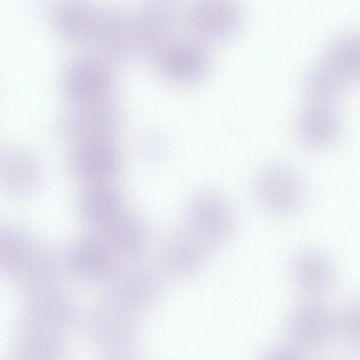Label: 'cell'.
Wrapping results in <instances>:
<instances>
[{
	"mask_svg": "<svg viewBox=\"0 0 360 360\" xmlns=\"http://www.w3.org/2000/svg\"><path fill=\"white\" fill-rule=\"evenodd\" d=\"M134 56L153 58L176 39L181 14L172 1H146L130 12Z\"/></svg>",
	"mask_w": 360,
	"mask_h": 360,
	"instance_id": "1",
	"label": "cell"
},
{
	"mask_svg": "<svg viewBox=\"0 0 360 360\" xmlns=\"http://www.w3.org/2000/svg\"><path fill=\"white\" fill-rule=\"evenodd\" d=\"M186 232L205 248L224 243L233 226V214L221 195L210 191L195 195L184 212Z\"/></svg>",
	"mask_w": 360,
	"mask_h": 360,
	"instance_id": "2",
	"label": "cell"
},
{
	"mask_svg": "<svg viewBox=\"0 0 360 360\" xmlns=\"http://www.w3.org/2000/svg\"><path fill=\"white\" fill-rule=\"evenodd\" d=\"M108 281L105 302L136 315L158 297L162 285L158 271L149 265H132L115 273Z\"/></svg>",
	"mask_w": 360,
	"mask_h": 360,
	"instance_id": "3",
	"label": "cell"
},
{
	"mask_svg": "<svg viewBox=\"0 0 360 360\" xmlns=\"http://www.w3.org/2000/svg\"><path fill=\"white\" fill-rule=\"evenodd\" d=\"M114 85L110 64L95 55L72 59L63 77L64 91L75 105L108 101Z\"/></svg>",
	"mask_w": 360,
	"mask_h": 360,
	"instance_id": "4",
	"label": "cell"
},
{
	"mask_svg": "<svg viewBox=\"0 0 360 360\" xmlns=\"http://www.w3.org/2000/svg\"><path fill=\"white\" fill-rule=\"evenodd\" d=\"M120 125L117 108L108 101L75 105L58 124L59 133L75 144L111 140Z\"/></svg>",
	"mask_w": 360,
	"mask_h": 360,
	"instance_id": "5",
	"label": "cell"
},
{
	"mask_svg": "<svg viewBox=\"0 0 360 360\" xmlns=\"http://www.w3.org/2000/svg\"><path fill=\"white\" fill-rule=\"evenodd\" d=\"M255 187L260 204L274 215L292 213L304 200L302 179L293 169L284 164L273 163L261 169Z\"/></svg>",
	"mask_w": 360,
	"mask_h": 360,
	"instance_id": "6",
	"label": "cell"
},
{
	"mask_svg": "<svg viewBox=\"0 0 360 360\" xmlns=\"http://www.w3.org/2000/svg\"><path fill=\"white\" fill-rule=\"evenodd\" d=\"M89 45L96 56L109 64L121 63L134 56L130 12L117 6H98Z\"/></svg>",
	"mask_w": 360,
	"mask_h": 360,
	"instance_id": "7",
	"label": "cell"
},
{
	"mask_svg": "<svg viewBox=\"0 0 360 360\" xmlns=\"http://www.w3.org/2000/svg\"><path fill=\"white\" fill-rule=\"evenodd\" d=\"M156 70L174 83H194L206 74L210 58L199 43L175 39L162 47L152 58Z\"/></svg>",
	"mask_w": 360,
	"mask_h": 360,
	"instance_id": "8",
	"label": "cell"
},
{
	"mask_svg": "<svg viewBox=\"0 0 360 360\" xmlns=\"http://www.w3.org/2000/svg\"><path fill=\"white\" fill-rule=\"evenodd\" d=\"M77 318L75 304L58 287L26 296L22 326L58 334L72 326Z\"/></svg>",
	"mask_w": 360,
	"mask_h": 360,
	"instance_id": "9",
	"label": "cell"
},
{
	"mask_svg": "<svg viewBox=\"0 0 360 360\" xmlns=\"http://www.w3.org/2000/svg\"><path fill=\"white\" fill-rule=\"evenodd\" d=\"M73 173L89 184L110 183L120 172L122 158L111 140L75 143L69 158Z\"/></svg>",
	"mask_w": 360,
	"mask_h": 360,
	"instance_id": "10",
	"label": "cell"
},
{
	"mask_svg": "<svg viewBox=\"0 0 360 360\" xmlns=\"http://www.w3.org/2000/svg\"><path fill=\"white\" fill-rule=\"evenodd\" d=\"M190 28L207 39H224L240 30L243 15L233 3L221 0H201L193 3L186 14Z\"/></svg>",
	"mask_w": 360,
	"mask_h": 360,
	"instance_id": "11",
	"label": "cell"
},
{
	"mask_svg": "<svg viewBox=\"0 0 360 360\" xmlns=\"http://www.w3.org/2000/svg\"><path fill=\"white\" fill-rule=\"evenodd\" d=\"M287 330L300 348L320 347L334 335V314L317 300L309 299L291 310Z\"/></svg>",
	"mask_w": 360,
	"mask_h": 360,
	"instance_id": "12",
	"label": "cell"
},
{
	"mask_svg": "<svg viewBox=\"0 0 360 360\" xmlns=\"http://www.w3.org/2000/svg\"><path fill=\"white\" fill-rule=\"evenodd\" d=\"M115 257L98 234L77 240L69 249L65 263L77 277L88 281H107L115 273Z\"/></svg>",
	"mask_w": 360,
	"mask_h": 360,
	"instance_id": "13",
	"label": "cell"
},
{
	"mask_svg": "<svg viewBox=\"0 0 360 360\" xmlns=\"http://www.w3.org/2000/svg\"><path fill=\"white\" fill-rule=\"evenodd\" d=\"M135 315L106 302L95 311L91 319L94 338L108 355L124 354L134 343Z\"/></svg>",
	"mask_w": 360,
	"mask_h": 360,
	"instance_id": "14",
	"label": "cell"
},
{
	"mask_svg": "<svg viewBox=\"0 0 360 360\" xmlns=\"http://www.w3.org/2000/svg\"><path fill=\"white\" fill-rule=\"evenodd\" d=\"M41 174L39 159L30 150L14 146L0 153V188L6 193L22 195L32 192Z\"/></svg>",
	"mask_w": 360,
	"mask_h": 360,
	"instance_id": "15",
	"label": "cell"
},
{
	"mask_svg": "<svg viewBox=\"0 0 360 360\" xmlns=\"http://www.w3.org/2000/svg\"><path fill=\"white\" fill-rule=\"evenodd\" d=\"M100 235L115 258L134 261L146 251L150 239L147 224L139 217L124 212Z\"/></svg>",
	"mask_w": 360,
	"mask_h": 360,
	"instance_id": "16",
	"label": "cell"
},
{
	"mask_svg": "<svg viewBox=\"0 0 360 360\" xmlns=\"http://www.w3.org/2000/svg\"><path fill=\"white\" fill-rule=\"evenodd\" d=\"M98 6L76 0L55 2L50 7L51 19L56 32L63 39L89 44L97 16Z\"/></svg>",
	"mask_w": 360,
	"mask_h": 360,
	"instance_id": "17",
	"label": "cell"
},
{
	"mask_svg": "<svg viewBox=\"0 0 360 360\" xmlns=\"http://www.w3.org/2000/svg\"><path fill=\"white\" fill-rule=\"evenodd\" d=\"M294 281L309 299H317L331 288L335 271L331 261L323 253L304 250L296 252L291 260Z\"/></svg>",
	"mask_w": 360,
	"mask_h": 360,
	"instance_id": "18",
	"label": "cell"
},
{
	"mask_svg": "<svg viewBox=\"0 0 360 360\" xmlns=\"http://www.w3.org/2000/svg\"><path fill=\"white\" fill-rule=\"evenodd\" d=\"M120 192L110 183L89 184L79 197L84 221L101 233L124 212Z\"/></svg>",
	"mask_w": 360,
	"mask_h": 360,
	"instance_id": "19",
	"label": "cell"
},
{
	"mask_svg": "<svg viewBox=\"0 0 360 360\" xmlns=\"http://www.w3.org/2000/svg\"><path fill=\"white\" fill-rule=\"evenodd\" d=\"M205 248L186 231L173 234L162 245V264L173 276L192 277L199 274L205 266Z\"/></svg>",
	"mask_w": 360,
	"mask_h": 360,
	"instance_id": "20",
	"label": "cell"
},
{
	"mask_svg": "<svg viewBox=\"0 0 360 360\" xmlns=\"http://www.w3.org/2000/svg\"><path fill=\"white\" fill-rule=\"evenodd\" d=\"M340 127L333 103L309 101L300 110L296 122L300 139L313 147H323L333 141Z\"/></svg>",
	"mask_w": 360,
	"mask_h": 360,
	"instance_id": "21",
	"label": "cell"
},
{
	"mask_svg": "<svg viewBox=\"0 0 360 360\" xmlns=\"http://www.w3.org/2000/svg\"><path fill=\"white\" fill-rule=\"evenodd\" d=\"M359 37L346 34L327 46L319 64L343 86L359 79Z\"/></svg>",
	"mask_w": 360,
	"mask_h": 360,
	"instance_id": "22",
	"label": "cell"
},
{
	"mask_svg": "<svg viewBox=\"0 0 360 360\" xmlns=\"http://www.w3.org/2000/svg\"><path fill=\"white\" fill-rule=\"evenodd\" d=\"M38 245L23 230L13 226L0 229V275L18 278Z\"/></svg>",
	"mask_w": 360,
	"mask_h": 360,
	"instance_id": "23",
	"label": "cell"
},
{
	"mask_svg": "<svg viewBox=\"0 0 360 360\" xmlns=\"http://www.w3.org/2000/svg\"><path fill=\"white\" fill-rule=\"evenodd\" d=\"M60 264L50 248L38 246L18 279L25 295L60 287Z\"/></svg>",
	"mask_w": 360,
	"mask_h": 360,
	"instance_id": "24",
	"label": "cell"
},
{
	"mask_svg": "<svg viewBox=\"0 0 360 360\" xmlns=\"http://www.w3.org/2000/svg\"><path fill=\"white\" fill-rule=\"evenodd\" d=\"M15 360H65L66 351L58 334L22 327L15 345Z\"/></svg>",
	"mask_w": 360,
	"mask_h": 360,
	"instance_id": "25",
	"label": "cell"
},
{
	"mask_svg": "<svg viewBox=\"0 0 360 360\" xmlns=\"http://www.w3.org/2000/svg\"><path fill=\"white\" fill-rule=\"evenodd\" d=\"M302 85L309 101L329 103H333L344 88L320 64L305 72Z\"/></svg>",
	"mask_w": 360,
	"mask_h": 360,
	"instance_id": "26",
	"label": "cell"
},
{
	"mask_svg": "<svg viewBox=\"0 0 360 360\" xmlns=\"http://www.w3.org/2000/svg\"><path fill=\"white\" fill-rule=\"evenodd\" d=\"M334 335L350 349H359V304L358 301L349 302L334 315Z\"/></svg>",
	"mask_w": 360,
	"mask_h": 360,
	"instance_id": "27",
	"label": "cell"
},
{
	"mask_svg": "<svg viewBox=\"0 0 360 360\" xmlns=\"http://www.w3.org/2000/svg\"><path fill=\"white\" fill-rule=\"evenodd\" d=\"M260 360H306L298 349L279 346L267 351Z\"/></svg>",
	"mask_w": 360,
	"mask_h": 360,
	"instance_id": "28",
	"label": "cell"
},
{
	"mask_svg": "<svg viewBox=\"0 0 360 360\" xmlns=\"http://www.w3.org/2000/svg\"><path fill=\"white\" fill-rule=\"evenodd\" d=\"M145 148L147 154L156 160L163 158L166 153V146L162 138L154 133L146 137Z\"/></svg>",
	"mask_w": 360,
	"mask_h": 360,
	"instance_id": "29",
	"label": "cell"
},
{
	"mask_svg": "<svg viewBox=\"0 0 360 360\" xmlns=\"http://www.w3.org/2000/svg\"><path fill=\"white\" fill-rule=\"evenodd\" d=\"M103 360H132V359H129L124 354H117V355H108V356H107Z\"/></svg>",
	"mask_w": 360,
	"mask_h": 360,
	"instance_id": "30",
	"label": "cell"
}]
</instances>
